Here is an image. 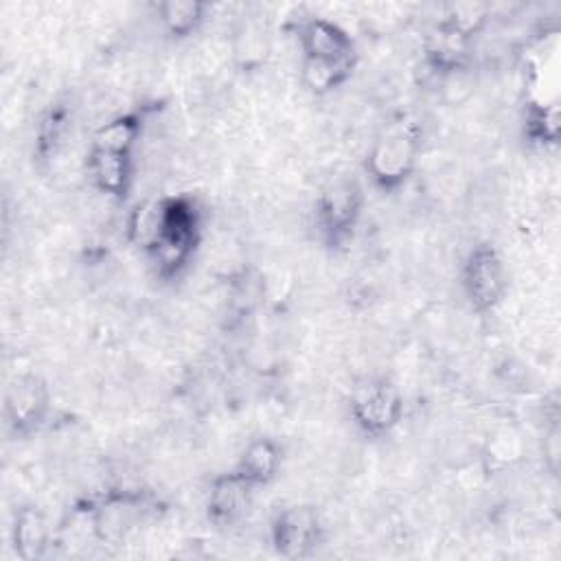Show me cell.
I'll use <instances>...</instances> for the list:
<instances>
[{
	"label": "cell",
	"instance_id": "obj_7",
	"mask_svg": "<svg viewBox=\"0 0 561 561\" xmlns=\"http://www.w3.org/2000/svg\"><path fill=\"white\" fill-rule=\"evenodd\" d=\"M357 208H359V193L353 184H337L333 186L322 204H320V215H322V224L327 226V230L331 234H342L346 232L355 217H357Z\"/></svg>",
	"mask_w": 561,
	"mask_h": 561
},
{
	"label": "cell",
	"instance_id": "obj_1",
	"mask_svg": "<svg viewBox=\"0 0 561 561\" xmlns=\"http://www.w3.org/2000/svg\"><path fill=\"white\" fill-rule=\"evenodd\" d=\"M465 287L478 309H489L500 300L506 287V276L504 265L491 245H480L471 252L465 265Z\"/></svg>",
	"mask_w": 561,
	"mask_h": 561
},
{
	"label": "cell",
	"instance_id": "obj_6",
	"mask_svg": "<svg viewBox=\"0 0 561 561\" xmlns=\"http://www.w3.org/2000/svg\"><path fill=\"white\" fill-rule=\"evenodd\" d=\"M412 142L405 136H390L375 147L370 156V169L383 184H394L405 178L412 164Z\"/></svg>",
	"mask_w": 561,
	"mask_h": 561
},
{
	"label": "cell",
	"instance_id": "obj_8",
	"mask_svg": "<svg viewBox=\"0 0 561 561\" xmlns=\"http://www.w3.org/2000/svg\"><path fill=\"white\" fill-rule=\"evenodd\" d=\"M44 408H46V390L33 377L22 379L20 383H15L9 392V397H7L9 416L18 427H26V425L37 423Z\"/></svg>",
	"mask_w": 561,
	"mask_h": 561
},
{
	"label": "cell",
	"instance_id": "obj_13",
	"mask_svg": "<svg viewBox=\"0 0 561 561\" xmlns=\"http://www.w3.org/2000/svg\"><path fill=\"white\" fill-rule=\"evenodd\" d=\"M204 4L195 0H171L160 7V18L173 35H188L202 20Z\"/></svg>",
	"mask_w": 561,
	"mask_h": 561
},
{
	"label": "cell",
	"instance_id": "obj_2",
	"mask_svg": "<svg viewBox=\"0 0 561 561\" xmlns=\"http://www.w3.org/2000/svg\"><path fill=\"white\" fill-rule=\"evenodd\" d=\"M355 419L368 432H386L390 430L401 414L399 392L388 383H368L357 390L353 399Z\"/></svg>",
	"mask_w": 561,
	"mask_h": 561
},
{
	"label": "cell",
	"instance_id": "obj_9",
	"mask_svg": "<svg viewBox=\"0 0 561 561\" xmlns=\"http://www.w3.org/2000/svg\"><path fill=\"white\" fill-rule=\"evenodd\" d=\"M90 171L99 188L112 195H123L129 184V153H112L92 149Z\"/></svg>",
	"mask_w": 561,
	"mask_h": 561
},
{
	"label": "cell",
	"instance_id": "obj_5",
	"mask_svg": "<svg viewBox=\"0 0 561 561\" xmlns=\"http://www.w3.org/2000/svg\"><path fill=\"white\" fill-rule=\"evenodd\" d=\"M252 486L254 484L248 482L239 471L217 478L210 489V497H208L210 517L219 524L232 522L248 506Z\"/></svg>",
	"mask_w": 561,
	"mask_h": 561
},
{
	"label": "cell",
	"instance_id": "obj_10",
	"mask_svg": "<svg viewBox=\"0 0 561 561\" xmlns=\"http://www.w3.org/2000/svg\"><path fill=\"white\" fill-rule=\"evenodd\" d=\"M278 462H280V451H278L276 443L270 438H259L245 447L237 471L248 482L263 484L276 473Z\"/></svg>",
	"mask_w": 561,
	"mask_h": 561
},
{
	"label": "cell",
	"instance_id": "obj_4",
	"mask_svg": "<svg viewBox=\"0 0 561 561\" xmlns=\"http://www.w3.org/2000/svg\"><path fill=\"white\" fill-rule=\"evenodd\" d=\"M302 46L307 59L327 61L351 70L353 44L351 37L337 24L327 20H311L302 31Z\"/></svg>",
	"mask_w": 561,
	"mask_h": 561
},
{
	"label": "cell",
	"instance_id": "obj_12",
	"mask_svg": "<svg viewBox=\"0 0 561 561\" xmlns=\"http://www.w3.org/2000/svg\"><path fill=\"white\" fill-rule=\"evenodd\" d=\"M13 539H15V548L20 550L22 557L28 559V557L39 554V550L44 548V541H46L44 517L33 508H24L15 519Z\"/></svg>",
	"mask_w": 561,
	"mask_h": 561
},
{
	"label": "cell",
	"instance_id": "obj_3",
	"mask_svg": "<svg viewBox=\"0 0 561 561\" xmlns=\"http://www.w3.org/2000/svg\"><path fill=\"white\" fill-rule=\"evenodd\" d=\"M316 535L318 519L311 508H285L272 526V539L276 550L289 559L309 552V548L316 543Z\"/></svg>",
	"mask_w": 561,
	"mask_h": 561
},
{
	"label": "cell",
	"instance_id": "obj_11",
	"mask_svg": "<svg viewBox=\"0 0 561 561\" xmlns=\"http://www.w3.org/2000/svg\"><path fill=\"white\" fill-rule=\"evenodd\" d=\"M140 131V123L136 116L125 114L107 121L94 134V149L112 151V153H129Z\"/></svg>",
	"mask_w": 561,
	"mask_h": 561
}]
</instances>
